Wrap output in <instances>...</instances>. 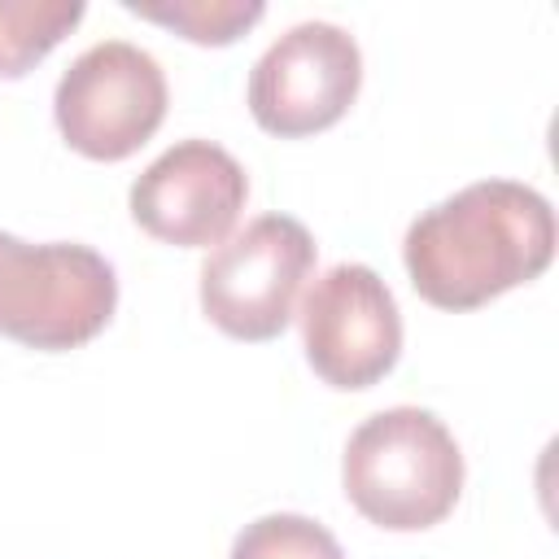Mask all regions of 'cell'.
Returning <instances> with one entry per match:
<instances>
[{"label":"cell","instance_id":"obj_1","mask_svg":"<svg viewBox=\"0 0 559 559\" xmlns=\"http://www.w3.org/2000/svg\"><path fill=\"white\" fill-rule=\"evenodd\" d=\"M402 258L428 306L476 310L550 266L555 210L528 183L480 179L424 210L406 227Z\"/></svg>","mask_w":559,"mask_h":559},{"label":"cell","instance_id":"obj_2","mask_svg":"<svg viewBox=\"0 0 559 559\" xmlns=\"http://www.w3.org/2000/svg\"><path fill=\"white\" fill-rule=\"evenodd\" d=\"M345 498L389 533L441 524L463 493V450L424 406H389L362 419L341 459Z\"/></svg>","mask_w":559,"mask_h":559},{"label":"cell","instance_id":"obj_3","mask_svg":"<svg viewBox=\"0 0 559 559\" xmlns=\"http://www.w3.org/2000/svg\"><path fill=\"white\" fill-rule=\"evenodd\" d=\"M114 306L118 275L92 245H26L0 231V336L31 349H74L114 319Z\"/></svg>","mask_w":559,"mask_h":559},{"label":"cell","instance_id":"obj_4","mask_svg":"<svg viewBox=\"0 0 559 559\" xmlns=\"http://www.w3.org/2000/svg\"><path fill=\"white\" fill-rule=\"evenodd\" d=\"M314 271V236L293 214H262L201 262V310L236 341H271L288 328Z\"/></svg>","mask_w":559,"mask_h":559},{"label":"cell","instance_id":"obj_5","mask_svg":"<svg viewBox=\"0 0 559 559\" xmlns=\"http://www.w3.org/2000/svg\"><path fill=\"white\" fill-rule=\"evenodd\" d=\"M166 74L157 57L131 39L83 48L52 92L66 144L92 162L131 157L166 118Z\"/></svg>","mask_w":559,"mask_h":559},{"label":"cell","instance_id":"obj_6","mask_svg":"<svg viewBox=\"0 0 559 559\" xmlns=\"http://www.w3.org/2000/svg\"><path fill=\"white\" fill-rule=\"evenodd\" d=\"M306 362L332 389H371L402 354V310L362 262L328 266L301 301Z\"/></svg>","mask_w":559,"mask_h":559},{"label":"cell","instance_id":"obj_7","mask_svg":"<svg viewBox=\"0 0 559 559\" xmlns=\"http://www.w3.org/2000/svg\"><path fill=\"white\" fill-rule=\"evenodd\" d=\"M358 83V39L336 22H297L253 61L249 109L271 135H310L354 105Z\"/></svg>","mask_w":559,"mask_h":559},{"label":"cell","instance_id":"obj_8","mask_svg":"<svg viewBox=\"0 0 559 559\" xmlns=\"http://www.w3.org/2000/svg\"><path fill=\"white\" fill-rule=\"evenodd\" d=\"M249 201L245 166L214 140H179L131 183V218L179 249L223 245Z\"/></svg>","mask_w":559,"mask_h":559},{"label":"cell","instance_id":"obj_9","mask_svg":"<svg viewBox=\"0 0 559 559\" xmlns=\"http://www.w3.org/2000/svg\"><path fill=\"white\" fill-rule=\"evenodd\" d=\"M83 22V0H0V79L26 74Z\"/></svg>","mask_w":559,"mask_h":559},{"label":"cell","instance_id":"obj_10","mask_svg":"<svg viewBox=\"0 0 559 559\" xmlns=\"http://www.w3.org/2000/svg\"><path fill=\"white\" fill-rule=\"evenodd\" d=\"M127 13L162 22L192 44H231L262 22V0H127Z\"/></svg>","mask_w":559,"mask_h":559},{"label":"cell","instance_id":"obj_11","mask_svg":"<svg viewBox=\"0 0 559 559\" xmlns=\"http://www.w3.org/2000/svg\"><path fill=\"white\" fill-rule=\"evenodd\" d=\"M231 559H345V550L319 520L275 511L236 533Z\"/></svg>","mask_w":559,"mask_h":559}]
</instances>
